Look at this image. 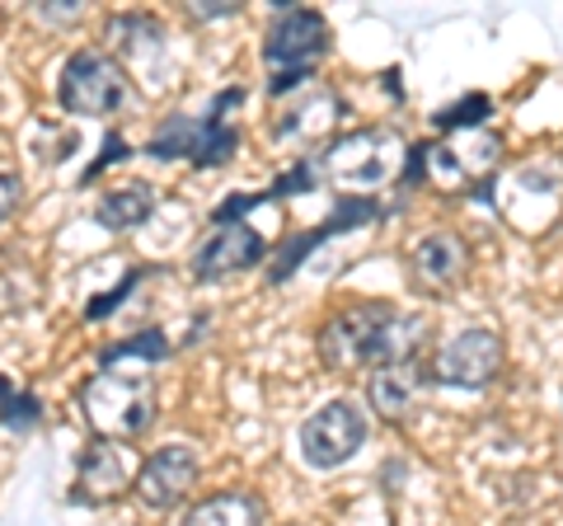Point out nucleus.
<instances>
[{
    "mask_svg": "<svg viewBox=\"0 0 563 526\" xmlns=\"http://www.w3.org/2000/svg\"><path fill=\"white\" fill-rule=\"evenodd\" d=\"M484 118H488V99L484 95H465L461 103H451V109L437 113V128H446V132H474Z\"/></svg>",
    "mask_w": 563,
    "mask_h": 526,
    "instance_id": "nucleus-19",
    "label": "nucleus"
},
{
    "mask_svg": "<svg viewBox=\"0 0 563 526\" xmlns=\"http://www.w3.org/2000/svg\"><path fill=\"white\" fill-rule=\"evenodd\" d=\"M404 155H409V146H404L399 132L362 128V132L339 136V142L324 151V179L347 193H372V188H385L390 179H399Z\"/></svg>",
    "mask_w": 563,
    "mask_h": 526,
    "instance_id": "nucleus-4",
    "label": "nucleus"
},
{
    "mask_svg": "<svg viewBox=\"0 0 563 526\" xmlns=\"http://www.w3.org/2000/svg\"><path fill=\"white\" fill-rule=\"evenodd\" d=\"M0 418H5V428H14V432L33 428V424H38V399H33V395H10L5 405H0Z\"/></svg>",
    "mask_w": 563,
    "mask_h": 526,
    "instance_id": "nucleus-20",
    "label": "nucleus"
},
{
    "mask_svg": "<svg viewBox=\"0 0 563 526\" xmlns=\"http://www.w3.org/2000/svg\"><path fill=\"white\" fill-rule=\"evenodd\" d=\"M432 325L422 315H399L380 302L352 306L320 329V358L333 372H357V366H404L422 353Z\"/></svg>",
    "mask_w": 563,
    "mask_h": 526,
    "instance_id": "nucleus-1",
    "label": "nucleus"
},
{
    "mask_svg": "<svg viewBox=\"0 0 563 526\" xmlns=\"http://www.w3.org/2000/svg\"><path fill=\"white\" fill-rule=\"evenodd\" d=\"M470 273V244L451 231H432L413 244L409 254V277L422 296H446L461 287V277Z\"/></svg>",
    "mask_w": 563,
    "mask_h": 526,
    "instance_id": "nucleus-9",
    "label": "nucleus"
},
{
    "mask_svg": "<svg viewBox=\"0 0 563 526\" xmlns=\"http://www.w3.org/2000/svg\"><path fill=\"white\" fill-rule=\"evenodd\" d=\"M207 122L211 118H169V122H161V132L151 136V155L155 161H179V155H198V146H202V136H207Z\"/></svg>",
    "mask_w": 563,
    "mask_h": 526,
    "instance_id": "nucleus-17",
    "label": "nucleus"
},
{
    "mask_svg": "<svg viewBox=\"0 0 563 526\" xmlns=\"http://www.w3.org/2000/svg\"><path fill=\"white\" fill-rule=\"evenodd\" d=\"M339 113H343V103L333 90H306V99H296L282 109L273 132L282 142H314V136H324L333 122H339Z\"/></svg>",
    "mask_w": 563,
    "mask_h": 526,
    "instance_id": "nucleus-14",
    "label": "nucleus"
},
{
    "mask_svg": "<svg viewBox=\"0 0 563 526\" xmlns=\"http://www.w3.org/2000/svg\"><path fill=\"white\" fill-rule=\"evenodd\" d=\"M263 254H268V240H263L254 226H235V221L217 226V231L198 244V254H192V277H198V283H217L225 273L250 269Z\"/></svg>",
    "mask_w": 563,
    "mask_h": 526,
    "instance_id": "nucleus-11",
    "label": "nucleus"
},
{
    "mask_svg": "<svg viewBox=\"0 0 563 526\" xmlns=\"http://www.w3.org/2000/svg\"><path fill=\"white\" fill-rule=\"evenodd\" d=\"M310 184H314V165H310V161H301L291 174H282V179L273 184V193H306Z\"/></svg>",
    "mask_w": 563,
    "mask_h": 526,
    "instance_id": "nucleus-22",
    "label": "nucleus"
},
{
    "mask_svg": "<svg viewBox=\"0 0 563 526\" xmlns=\"http://www.w3.org/2000/svg\"><path fill=\"white\" fill-rule=\"evenodd\" d=\"M10 395H14V391H10V381H5V376H0V405H5V399H10Z\"/></svg>",
    "mask_w": 563,
    "mask_h": 526,
    "instance_id": "nucleus-26",
    "label": "nucleus"
},
{
    "mask_svg": "<svg viewBox=\"0 0 563 526\" xmlns=\"http://www.w3.org/2000/svg\"><path fill=\"white\" fill-rule=\"evenodd\" d=\"M192 14H235L231 0H221V6H192Z\"/></svg>",
    "mask_w": 563,
    "mask_h": 526,
    "instance_id": "nucleus-25",
    "label": "nucleus"
},
{
    "mask_svg": "<svg viewBox=\"0 0 563 526\" xmlns=\"http://www.w3.org/2000/svg\"><path fill=\"white\" fill-rule=\"evenodd\" d=\"M132 358H146V362L169 358V343H165L161 329H146V335H136V339H122L118 348L103 353V366H122V362H132Z\"/></svg>",
    "mask_w": 563,
    "mask_h": 526,
    "instance_id": "nucleus-18",
    "label": "nucleus"
},
{
    "mask_svg": "<svg viewBox=\"0 0 563 526\" xmlns=\"http://www.w3.org/2000/svg\"><path fill=\"white\" fill-rule=\"evenodd\" d=\"M503 165V136L498 132H451L432 146L413 151V174H422L432 188L442 193H470L493 179V169Z\"/></svg>",
    "mask_w": 563,
    "mask_h": 526,
    "instance_id": "nucleus-3",
    "label": "nucleus"
},
{
    "mask_svg": "<svg viewBox=\"0 0 563 526\" xmlns=\"http://www.w3.org/2000/svg\"><path fill=\"white\" fill-rule=\"evenodd\" d=\"M132 283H136V273H132L128 283L118 287V292H109V296H95V302H90V310H85V315H90V320H103V315H109V310L118 306V296H122V292H132Z\"/></svg>",
    "mask_w": 563,
    "mask_h": 526,
    "instance_id": "nucleus-23",
    "label": "nucleus"
},
{
    "mask_svg": "<svg viewBox=\"0 0 563 526\" xmlns=\"http://www.w3.org/2000/svg\"><path fill=\"white\" fill-rule=\"evenodd\" d=\"M128 103V72L99 47L76 52L62 66V109L70 118H103Z\"/></svg>",
    "mask_w": 563,
    "mask_h": 526,
    "instance_id": "nucleus-5",
    "label": "nucleus"
},
{
    "mask_svg": "<svg viewBox=\"0 0 563 526\" xmlns=\"http://www.w3.org/2000/svg\"><path fill=\"white\" fill-rule=\"evenodd\" d=\"M503 372V339L493 329H461L432 358V376L455 391H484Z\"/></svg>",
    "mask_w": 563,
    "mask_h": 526,
    "instance_id": "nucleus-7",
    "label": "nucleus"
},
{
    "mask_svg": "<svg viewBox=\"0 0 563 526\" xmlns=\"http://www.w3.org/2000/svg\"><path fill=\"white\" fill-rule=\"evenodd\" d=\"M192 480H198V456L188 447H161L136 470V498L155 507V513H169V507H179L188 498Z\"/></svg>",
    "mask_w": 563,
    "mask_h": 526,
    "instance_id": "nucleus-10",
    "label": "nucleus"
},
{
    "mask_svg": "<svg viewBox=\"0 0 563 526\" xmlns=\"http://www.w3.org/2000/svg\"><path fill=\"white\" fill-rule=\"evenodd\" d=\"M418 395H422V372L413 362L404 366H380L366 381V399H372V409L380 418H390V424H404L413 409H418Z\"/></svg>",
    "mask_w": 563,
    "mask_h": 526,
    "instance_id": "nucleus-13",
    "label": "nucleus"
},
{
    "mask_svg": "<svg viewBox=\"0 0 563 526\" xmlns=\"http://www.w3.org/2000/svg\"><path fill=\"white\" fill-rule=\"evenodd\" d=\"M366 442V418L347 399H329L301 424V451L314 470H339L347 465L357 447Z\"/></svg>",
    "mask_w": 563,
    "mask_h": 526,
    "instance_id": "nucleus-6",
    "label": "nucleus"
},
{
    "mask_svg": "<svg viewBox=\"0 0 563 526\" xmlns=\"http://www.w3.org/2000/svg\"><path fill=\"white\" fill-rule=\"evenodd\" d=\"M324 47H329L324 14H314V10H287L268 29V47H263V57H268L273 72H310V62L324 57Z\"/></svg>",
    "mask_w": 563,
    "mask_h": 526,
    "instance_id": "nucleus-8",
    "label": "nucleus"
},
{
    "mask_svg": "<svg viewBox=\"0 0 563 526\" xmlns=\"http://www.w3.org/2000/svg\"><path fill=\"white\" fill-rule=\"evenodd\" d=\"M80 409L90 428L109 442H132L155 424V381L146 372H118L103 366L95 381H85Z\"/></svg>",
    "mask_w": 563,
    "mask_h": 526,
    "instance_id": "nucleus-2",
    "label": "nucleus"
},
{
    "mask_svg": "<svg viewBox=\"0 0 563 526\" xmlns=\"http://www.w3.org/2000/svg\"><path fill=\"white\" fill-rule=\"evenodd\" d=\"M136 461H132V451L122 447V442H109V437H99V442L80 456V494L85 498H118V494H128V489L136 484Z\"/></svg>",
    "mask_w": 563,
    "mask_h": 526,
    "instance_id": "nucleus-12",
    "label": "nucleus"
},
{
    "mask_svg": "<svg viewBox=\"0 0 563 526\" xmlns=\"http://www.w3.org/2000/svg\"><path fill=\"white\" fill-rule=\"evenodd\" d=\"M151 212H155V188L141 184V179L109 188L95 202V217H99V226H109V231H132V226H141Z\"/></svg>",
    "mask_w": 563,
    "mask_h": 526,
    "instance_id": "nucleus-15",
    "label": "nucleus"
},
{
    "mask_svg": "<svg viewBox=\"0 0 563 526\" xmlns=\"http://www.w3.org/2000/svg\"><path fill=\"white\" fill-rule=\"evenodd\" d=\"M122 151H128V146H122V136H109V146H103V161H95L90 169H85V179H95V174H99L103 165H113V161H122Z\"/></svg>",
    "mask_w": 563,
    "mask_h": 526,
    "instance_id": "nucleus-24",
    "label": "nucleus"
},
{
    "mask_svg": "<svg viewBox=\"0 0 563 526\" xmlns=\"http://www.w3.org/2000/svg\"><path fill=\"white\" fill-rule=\"evenodd\" d=\"M24 202V184H20V174H0V221H10L14 217V207Z\"/></svg>",
    "mask_w": 563,
    "mask_h": 526,
    "instance_id": "nucleus-21",
    "label": "nucleus"
},
{
    "mask_svg": "<svg viewBox=\"0 0 563 526\" xmlns=\"http://www.w3.org/2000/svg\"><path fill=\"white\" fill-rule=\"evenodd\" d=\"M184 526H263V503L254 494H235V489L211 494L184 517Z\"/></svg>",
    "mask_w": 563,
    "mask_h": 526,
    "instance_id": "nucleus-16",
    "label": "nucleus"
}]
</instances>
